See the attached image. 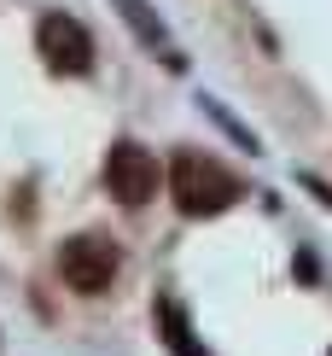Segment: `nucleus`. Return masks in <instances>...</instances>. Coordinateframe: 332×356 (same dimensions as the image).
<instances>
[{"mask_svg": "<svg viewBox=\"0 0 332 356\" xmlns=\"http://www.w3.org/2000/svg\"><path fill=\"white\" fill-rule=\"evenodd\" d=\"M158 327H163V339H169L175 356H204L199 339H192V327H187V316H181V304H158Z\"/></svg>", "mask_w": 332, "mask_h": 356, "instance_id": "nucleus-5", "label": "nucleus"}, {"mask_svg": "<svg viewBox=\"0 0 332 356\" xmlns=\"http://www.w3.org/2000/svg\"><path fill=\"white\" fill-rule=\"evenodd\" d=\"M117 6H123V12H128V24H134V29H140V35H146V41H158V35H163V29L152 24V12H146V0H117Z\"/></svg>", "mask_w": 332, "mask_h": 356, "instance_id": "nucleus-6", "label": "nucleus"}, {"mask_svg": "<svg viewBox=\"0 0 332 356\" xmlns=\"http://www.w3.org/2000/svg\"><path fill=\"white\" fill-rule=\"evenodd\" d=\"M169 193L187 216H222L239 199V175L228 164H216V158H204V152H181L175 170H169Z\"/></svg>", "mask_w": 332, "mask_h": 356, "instance_id": "nucleus-1", "label": "nucleus"}, {"mask_svg": "<svg viewBox=\"0 0 332 356\" xmlns=\"http://www.w3.org/2000/svg\"><path fill=\"white\" fill-rule=\"evenodd\" d=\"M105 187H111L117 204L140 211V204L158 193V158L146 152L140 140H117L111 152H105Z\"/></svg>", "mask_w": 332, "mask_h": 356, "instance_id": "nucleus-3", "label": "nucleus"}, {"mask_svg": "<svg viewBox=\"0 0 332 356\" xmlns=\"http://www.w3.org/2000/svg\"><path fill=\"white\" fill-rule=\"evenodd\" d=\"M117 269H123V251L111 240H99V234H76V240H65V251H58V275H65L82 298L111 292Z\"/></svg>", "mask_w": 332, "mask_h": 356, "instance_id": "nucleus-2", "label": "nucleus"}, {"mask_svg": "<svg viewBox=\"0 0 332 356\" xmlns=\"http://www.w3.org/2000/svg\"><path fill=\"white\" fill-rule=\"evenodd\" d=\"M35 47L47 58V70H58V76H88V70H94V41H88V29L76 18H65V12H47V18L35 24Z\"/></svg>", "mask_w": 332, "mask_h": 356, "instance_id": "nucleus-4", "label": "nucleus"}]
</instances>
